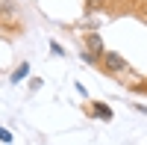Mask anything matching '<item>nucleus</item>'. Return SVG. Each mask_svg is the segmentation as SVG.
I'll return each mask as SVG.
<instances>
[{
	"mask_svg": "<svg viewBox=\"0 0 147 145\" xmlns=\"http://www.w3.org/2000/svg\"><path fill=\"white\" fill-rule=\"evenodd\" d=\"M103 65H106V71H112V74H118V71H124V68H127L124 56H118V53H112V51H106V53H103Z\"/></svg>",
	"mask_w": 147,
	"mask_h": 145,
	"instance_id": "1",
	"label": "nucleus"
},
{
	"mask_svg": "<svg viewBox=\"0 0 147 145\" xmlns=\"http://www.w3.org/2000/svg\"><path fill=\"white\" fill-rule=\"evenodd\" d=\"M88 47H91V51H97V56H100V53H103V42H100V36L91 33V36H88Z\"/></svg>",
	"mask_w": 147,
	"mask_h": 145,
	"instance_id": "2",
	"label": "nucleus"
},
{
	"mask_svg": "<svg viewBox=\"0 0 147 145\" xmlns=\"http://www.w3.org/2000/svg\"><path fill=\"white\" fill-rule=\"evenodd\" d=\"M94 116H100V118H106V122H109V118H112V110H109L106 104H97V107H94Z\"/></svg>",
	"mask_w": 147,
	"mask_h": 145,
	"instance_id": "3",
	"label": "nucleus"
},
{
	"mask_svg": "<svg viewBox=\"0 0 147 145\" xmlns=\"http://www.w3.org/2000/svg\"><path fill=\"white\" fill-rule=\"evenodd\" d=\"M24 74H30V68H27V65H21V68H18V74H12V80H15V83H18V80H21Z\"/></svg>",
	"mask_w": 147,
	"mask_h": 145,
	"instance_id": "4",
	"label": "nucleus"
},
{
	"mask_svg": "<svg viewBox=\"0 0 147 145\" xmlns=\"http://www.w3.org/2000/svg\"><path fill=\"white\" fill-rule=\"evenodd\" d=\"M0 139H3V142H12V133H9V130H3V127H0Z\"/></svg>",
	"mask_w": 147,
	"mask_h": 145,
	"instance_id": "5",
	"label": "nucleus"
}]
</instances>
